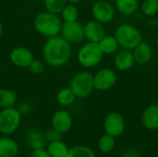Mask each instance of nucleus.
I'll list each match as a JSON object with an SVG mask.
<instances>
[{
    "label": "nucleus",
    "instance_id": "10",
    "mask_svg": "<svg viewBox=\"0 0 158 157\" xmlns=\"http://www.w3.org/2000/svg\"><path fill=\"white\" fill-rule=\"evenodd\" d=\"M60 32L62 37L69 43H78L84 39L83 26L77 20L72 22H64Z\"/></svg>",
    "mask_w": 158,
    "mask_h": 157
},
{
    "label": "nucleus",
    "instance_id": "29",
    "mask_svg": "<svg viewBox=\"0 0 158 157\" xmlns=\"http://www.w3.org/2000/svg\"><path fill=\"white\" fill-rule=\"evenodd\" d=\"M28 68L32 74L40 75L44 70V63L40 59H33Z\"/></svg>",
    "mask_w": 158,
    "mask_h": 157
},
{
    "label": "nucleus",
    "instance_id": "30",
    "mask_svg": "<svg viewBox=\"0 0 158 157\" xmlns=\"http://www.w3.org/2000/svg\"><path fill=\"white\" fill-rule=\"evenodd\" d=\"M61 133L56 131V130L52 129V130H49L48 131L45 132L44 134V138H45V141H48L49 143H52V142H56V141H60L61 140Z\"/></svg>",
    "mask_w": 158,
    "mask_h": 157
},
{
    "label": "nucleus",
    "instance_id": "21",
    "mask_svg": "<svg viewBox=\"0 0 158 157\" xmlns=\"http://www.w3.org/2000/svg\"><path fill=\"white\" fill-rule=\"evenodd\" d=\"M17 103V94L10 89L0 88V107H12Z\"/></svg>",
    "mask_w": 158,
    "mask_h": 157
},
{
    "label": "nucleus",
    "instance_id": "28",
    "mask_svg": "<svg viewBox=\"0 0 158 157\" xmlns=\"http://www.w3.org/2000/svg\"><path fill=\"white\" fill-rule=\"evenodd\" d=\"M142 11L146 16H154L158 12V0H144Z\"/></svg>",
    "mask_w": 158,
    "mask_h": 157
},
{
    "label": "nucleus",
    "instance_id": "18",
    "mask_svg": "<svg viewBox=\"0 0 158 157\" xmlns=\"http://www.w3.org/2000/svg\"><path fill=\"white\" fill-rule=\"evenodd\" d=\"M98 44L104 55H111L117 52L119 47L116 37L112 35H105V37L98 43Z\"/></svg>",
    "mask_w": 158,
    "mask_h": 157
},
{
    "label": "nucleus",
    "instance_id": "16",
    "mask_svg": "<svg viewBox=\"0 0 158 157\" xmlns=\"http://www.w3.org/2000/svg\"><path fill=\"white\" fill-rule=\"evenodd\" d=\"M132 50L135 62H137L140 65H145L149 63L153 57V49L151 45L147 43L141 42Z\"/></svg>",
    "mask_w": 158,
    "mask_h": 157
},
{
    "label": "nucleus",
    "instance_id": "33",
    "mask_svg": "<svg viewBox=\"0 0 158 157\" xmlns=\"http://www.w3.org/2000/svg\"><path fill=\"white\" fill-rule=\"evenodd\" d=\"M81 0H67V2L68 3H69V4H73V5H75V4H78V3H80Z\"/></svg>",
    "mask_w": 158,
    "mask_h": 157
},
{
    "label": "nucleus",
    "instance_id": "25",
    "mask_svg": "<svg viewBox=\"0 0 158 157\" xmlns=\"http://www.w3.org/2000/svg\"><path fill=\"white\" fill-rule=\"evenodd\" d=\"M66 157H95L94 151L84 145H77L69 150Z\"/></svg>",
    "mask_w": 158,
    "mask_h": 157
},
{
    "label": "nucleus",
    "instance_id": "11",
    "mask_svg": "<svg viewBox=\"0 0 158 157\" xmlns=\"http://www.w3.org/2000/svg\"><path fill=\"white\" fill-rule=\"evenodd\" d=\"M73 119L71 115L67 110H57L52 117V127L61 134L67 133L72 127Z\"/></svg>",
    "mask_w": 158,
    "mask_h": 157
},
{
    "label": "nucleus",
    "instance_id": "31",
    "mask_svg": "<svg viewBox=\"0 0 158 157\" xmlns=\"http://www.w3.org/2000/svg\"><path fill=\"white\" fill-rule=\"evenodd\" d=\"M30 157H51L49 155L48 152L46 150H44V148L41 149H36V150H32V153L31 154Z\"/></svg>",
    "mask_w": 158,
    "mask_h": 157
},
{
    "label": "nucleus",
    "instance_id": "22",
    "mask_svg": "<svg viewBox=\"0 0 158 157\" xmlns=\"http://www.w3.org/2000/svg\"><path fill=\"white\" fill-rule=\"evenodd\" d=\"M27 143L29 147L32 150L41 149L45 143V138L43 133L38 130H31L28 133Z\"/></svg>",
    "mask_w": 158,
    "mask_h": 157
},
{
    "label": "nucleus",
    "instance_id": "17",
    "mask_svg": "<svg viewBox=\"0 0 158 157\" xmlns=\"http://www.w3.org/2000/svg\"><path fill=\"white\" fill-rule=\"evenodd\" d=\"M19 153L18 143L8 137L0 138V157H16Z\"/></svg>",
    "mask_w": 158,
    "mask_h": 157
},
{
    "label": "nucleus",
    "instance_id": "1",
    "mask_svg": "<svg viewBox=\"0 0 158 157\" xmlns=\"http://www.w3.org/2000/svg\"><path fill=\"white\" fill-rule=\"evenodd\" d=\"M71 56V46L62 36H53L46 40L43 47V57L46 64L58 68L67 64Z\"/></svg>",
    "mask_w": 158,
    "mask_h": 157
},
{
    "label": "nucleus",
    "instance_id": "9",
    "mask_svg": "<svg viewBox=\"0 0 158 157\" xmlns=\"http://www.w3.org/2000/svg\"><path fill=\"white\" fill-rule=\"evenodd\" d=\"M92 15L96 21L102 24L109 23L114 19L115 9L109 2L99 0L94 4L92 7Z\"/></svg>",
    "mask_w": 158,
    "mask_h": 157
},
{
    "label": "nucleus",
    "instance_id": "23",
    "mask_svg": "<svg viewBox=\"0 0 158 157\" xmlns=\"http://www.w3.org/2000/svg\"><path fill=\"white\" fill-rule=\"evenodd\" d=\"M75 94L70 90V88H63L56 94V101L62 106H69L72 105L75 101Z\"/></svg>",
    "mask_w": 158,
    "mask_h": 157
},
{
    "label": "nucleus",
    "instance_id": "8",
    "mask_svg": "<svg viewBox=\"0 0 158 157\" xmlns=\"http://www.w3.org/2000/svg\"><path fill=\"white\" fill-rule=\"evenodd\" d=\"M104 129L106 133L113 136L118 137L122 135L125 130V120L121 114L117 112L109 113L104 120Z\"/></svg>",
    "mask_w": 158,
    "mask_h": 157
},
{
    "label": "nucleus",
    "instance_id": "7",
    "mask_svg": "<svg viewBox=\"0 0 158 157\" xmlns=\"http://www.w3.org/2000/svg\"><path fill=\"white\" fill-rule=\"evenodd\" d=\"M117 74L111 68H102L94 75V89L100 92H105L111 89L117 82Z\"/></svg>",
    "mask_w": 158,
    "mask_h": 157
},
{
    "label": "nucleus",
    "instance_id": "27",
    "mask_svg": "<svg viewBox=\"0 0 158 157\" xmlns=\"http://www.w3.org/2000/svg\"><path fill=\"white\" fill-rule=\"evenodd\" d=\"M67 0H44V7L46 11L55 13V14H59L67 5Z\"/></svg>",
    "mask_w": 158,
    "mask_h": 157
},
{
    "label": "nucleus",
    "instance_id": "3",
    "mask_svg": "<svg viewBox=\"0 0 158 157\" xmlns=\"http://www.w3.org/2000/svg\"><path fill=\"white\" fill-rule=\"evenodd\" d=\"M118 43V45L127 50H132L141 42L143 35L141 31L133 25L121 24L115 31L114 35Z\"/></svg>",
    "mask_w": 158,
    "mask_h": 157
},
{
    "label": "nucleus",
    "instance_id": "24",
    "mask_svg": "<svg viewBox=\"0 0 158 157\" xmlns=\"http://www.w3.org/2000/svg\"><path fill=\"white\" fill-rule=\"evenodd\" d=\"M115 146H116L115 137H113L107 133L103 135L98 142V148L104 154L110 153L115 148Z\"/></svg>",
    "mask_w": 158,
    "mask_h": 157
},
{
    "label": "nucleus",
    "instance_id": "6",
    "mask_svg": "<svg viewBox=\"0 0 158 157\" xmlns=\"http://www.w3.org/2000/svg\"><path fill=\"white\" fill-rule=\"evenodd\" d=\"M21 121V113L19 109L12 107L2 108L0 111V132L4 135L14 133Z\"/></svg>",
    "mask_w": 158,
    "mask_h": 157
},
{
    "label": "nucleus",
    "instance_id": "19",
    "mask_svg": "<svg viewBox=\"0 0 158 157\" xmlns=\"http://www.w3.org/2000/svg\"><path fill=\"white\" fill-rule=\"evenodd\" d=\"M69 148L61 140L50 143L46 149L51 157H66L69 153Z\"/></svg>",
    "mask_w": 158,
    "mask_h": 157
},
{
    "label": "nucleus",
    "instance_id": "2",
    "mask_svg": "<svg viewBox=\"0 0 158 157\" xmlns=\"http://www.w3.org/2000/svg\"><path fill=\"white\" fill-rule=\"evenodd\" d=\"M62 24L63 22L58 14L49 11L40 12L33 20V26L37 32L47 38L58 35L61 31Z\"/></svg>",
    "mask_w": 158,
    "mask_h": 157
},
{
    "label": "nucleus",
    "instance_id": "34",
    "mask_svg": "<svg viewBox=\"0 0 158 157\" xmlns=\"http://www.w3.org/2000/svg\"><path fill=\"white\" fill-rule=\"evenodd\" d=\"M2 33H3V25H2V22L0 20V36L2 35Z\"/></svg>",
    "mask_w": 158,
    "mask_h": 157
},
{
    "label": "nucleus",
    "instance_id": "12",
    "mask_svg": "<svg viewBox=\"0 0 158 157\" xmlns=\"http://www.w3.org/2000/svg\"><path fill=\"white\" fill-rule=\"evenodd\" d=\"M33 59L32 52L23 46L15 47L10 52L11 62L19 68H28Z\"/></svg>",
    "mask_w": 158,
    "mask_h": 157
},
{
    "label": "nucleus",
    "instance_id": "14",
    "mask_svg": "<svg viewBox=\"0 0 158 157\" xmlns=\"http://www.w3.org/2000/svg\"><path fill=\"white\" fill-rule=\"evenodd\" d=\"M142 122L144 128L149 130H158V105H151L144 109Z\"/></svg>",
    "mask_w": 158,
    "mask_h": 157
},
{
    "label": "nucleus",
    "instance_id": "32",
    "mask_svg": "<svg viewBox=\"0 0 158 157\" xmlns=\"http://www.w3.org/2000/svg\"><path fill=\"white\" fill-rule=\"evenodd\" d=\"M121 157H140V155H138V153L133 150V149H130L127 150L123 153V155H121Z\"/></svg>",
    "mask_w": 158,
    "mask_h": 157
},
{
    "label": "nucleus",
    "instance_id": "15",
    "mask_svg": "<svg viewBox=\"0 0 158 157\" xmlns=\"http://www.w3.org/2000/svg\"><path fill=\"white\" fill-rule=\"evenodd\" d=\"M114 64L115 67L120 71L130 70L135 64V59L132 52L127 49L118 52L115 56Z\"/></svg>",
    "mask_w": 158,
    "mask_h": 157
},
{
    "label": "nucleus",
    "instance_id": "20",
    "mask_svg": "<svg viewBox=\"0 0 158 157\" xmlns=\"http://www.w3.org/2000/svg\"><path fill=\"white\" fill-rule=\"evenodd\" d=\"M116 8L123 15L134 13L139 6L138 0H115Z\"/></svg>",
    "mask_w": 158,
    "mask_h": 157
},
{
    "label": "nucleus",
    "instance_id": "26",
    "mask_svg": "<svg viewBox=\"0 0 158 157\" xmlns=\"http://www.w3.org/2000/svg\"><path fill=\"white\" fill-rule=\"evenodd\" d=\"M61 17L64 22H72L76 21L79 17V11L78 8L73 4H67L63 10L61 11Z\"/></svg>",
    "mask_w": 158,
    "mask_h": 157
},
{
    "label": "nucleus",
    "instance_id": "5",
    "mask_svg": "<svg viewBox=\"0 0 158 157\" xmlns=\"http://www.w3.org/2000/svg\"><path fill=\"white\" fill-rule=\"evenodd\" d=\"M69 88L76 97L86 98L94 89V76L88 71L79 72L71 79L69 82Z\"/></svg>",
    "mask_w": 158,
    "mask_h": 157
},
{
    "label": "nucleus",
    "instance_id": "4",
    "mask_svg": "<svg viewBox=\"0 0 158 157\" xmlns=\"http://www.w3.org/2000/svg\"><path fill=\"white\" fill-rule=\"evenodd\" d=\"M104 54L97 43L88 42L83 44L78 52V62L84 68H94L103 59Z\"/></svg>",
    "mask_w": 158,
    "mask_h": 157
},
{
    "label": "nucleus",
    "instance_id": "13",
    "mask_svg": "<svg viewBox=\"0 0 158 157\" xmlns=\"http://www.w3.org/2000/svg\"><path fill=\"white\" fill-rule=\"evenodd\" d=\"M83 31H84V38H86L88 42L98 43L106 35L103 24L96 21L95 19L86 22L85 25L83 26Z\"/></svg>",
    "mask_w": 158,
    "mask_h": 157
},
{
    "label": "nucleus",
    "instance_id": "35",
    "mask_svg": "<svg viewBox=\"0 0 158 157\" xmlns=\"http://www.w3.org/2000/svg\"><path fill=\"white\" fill-rule=\"evenodd\" d=\"M156 45L158 46V34L157 36H156Z\"/></svg>",
    "mask_w": 158,
    "mask_h": 157
}]
</instances>
